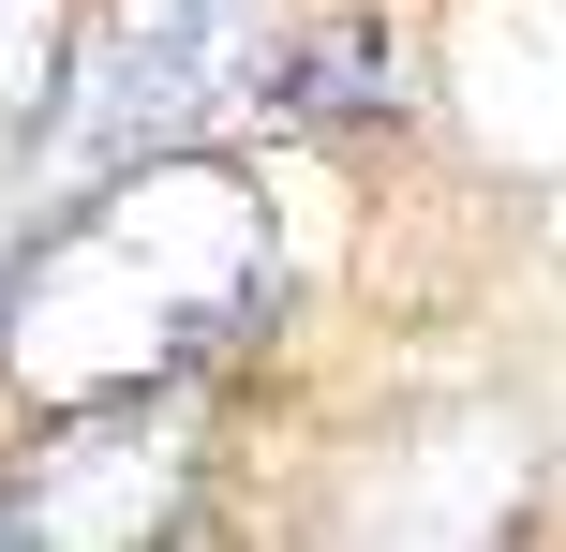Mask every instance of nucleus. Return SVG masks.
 <instances>
[{"instance_id": "obj_3", "label": "nucleus", "mask_w": 566, "mask_h": 552, "mask_svg": "<svg viewBox=\"0 0 566 552\" xmlns=\"http://www.w3.org/2000/svg\"><path fill=\"white\" fill-rule=\"evenodd\" d=\"M75 434L15 478V538H75V552H135L195 523V418L179 388H119V404H60Z\"/></svg>"}, {"instance_id": "obj_2", "label": "nucleus", "mask_w": 566, "mask_h": 552, "mask_svg": "<svg viewBox=\"0 0 566 552\" xmlns=\"http://www.w3.org/2000/svg\"><path fill=\"white\" fill-rule=\"evenodd\" d=\"M254 60H269L254 0H119V15L90 30V60H75V105H45V135H60L75 179H105V165H135V149H179L195 119L254 105Z\"/></svg>"}, {"instance_id": "obj_5", "label": "nucleus", "mask_w": 566, "mask_h": 552, "mask_svg": "<svg viewBox=\"0 0 566 552\" xmlns=\"http://www.w3.org/2000/svg\"><path fill=\"white\" fill-rule=\"evenodd\" d=\"M60 45H75V15H60V0H0V149L45 135V105H60Z\"/></svg>"}, {"instance_id": "obj_4", "label": "nucleus", "mask_w": 566, "mask_h": 552, "mask_svg": "<svg viewBox=\"0 0 566 552\" xmlns=\"http://www.w3.org/2000/svg\"><path fill=\"white\" fill-rule=\"evenodd\" d=\"M388 75H402L388 30H313V45L254 60V105H283V119H373V105H402Z\"/></svg>"}, {"instance_id": "obj_1", "label": "nucleus", "mask_w": 566, "mask_h": 552, "mask_svg": "<svg viewBox=\"0 0 566 552\" xmlns=\"http://www.w3.org/2000/svg\"><path fill=\"white\" fill-rule=\"evenodd\" d=\"M283 299V239L254 179L209 149L105 165L45 239L0 269V374L30 404H119V388H195L224 344H254Z\"/></svg>"}]
</instances>
